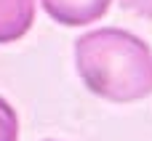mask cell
<instances>
[{
  "label": "cell",
  "mask_w": 152,
  "mask_h": 141,
  "mask_svg": "<svg viewBox=\"0 0 152 141\" xmlns=\"http://www.w3.org/2000/svg\"><path fill=\"white\" fill-rule=\"evenodd\" d=\"M75 67L86 88L107 101L128 104L152 93V51L126 29L102 27L80 35Z\"/></svg>",
  "instance_id": "1"
},
{
  "label": "cell",
  "mask_w": 152,
  "mask_h": 141,
  "mask_svg": "<svg viewBox=\"0 0 152 141\" xmlns=\"http://www.w3.org/2000/svg\"><path fill=\"white\" fill-rule=\"evenodd\" d=\"M110 3L112 0H40L43 11L64 27H80V24L99 21L110 11Z\"/></svg>",
  "instance_id": "2"
},
{
  "label": "cell",
  "mask_w": 152,
  "mask_h": 141,
  "mask_svg": "<svg viewBox=\"0 0 152 141\" xmlns=\"http://www.w3.org/2000/svg\"><path fill=\"white\" fill-rule=\"evenodd\" d=\"M35 0H0V43H13L29 32Z\"/></svg>",
  "instance_id": "3"
},
{
  "label": "cell",
  "mask_w": 152,
  "mask_h": 141,
  "mask_svg": "<svg viewBox=\"0 0 152 141\" xmlns=\"http://www.w3.org/2000/svg\"><path fill=\"white\" fill-rule=\"evenodd\" d=\"M0 141H19V120L13 107L0 96Z\"/></svg>",
  "instance_id": "4"
},
{
  "label": "cell",
  "mask_w": 152,
  "mask_h": 141,
  "mask_svg": "<svg viewBox=\"0 0 152 141\" xmlns=\"http://www.w3.org/2000/svg\"><path fill=\"white\" fill-rule=\"evenodd\" d=\"M120 5L134 11V13H139V16L152 19V0H120Z\"/></svg>",
  "instance_id": "5"
}]
</instances>
